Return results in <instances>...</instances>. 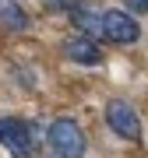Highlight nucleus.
Listing matches in <instances>:
<instances>
[{
    "label": "nucleus",
    "instance_id": "obj_1",
    "mask_svg": "<svg viewBox=\"0 0 148 158\" xmlns=\"http://www.w3.org/2000/svg\"><path fill=\"white\" fill-rule=\"evenodd\" d=\"M50 144H53V151H57L60 158H85V134H81V127L74 123L71 116H57L50 123Z\"/></svg>",
    "mask_w": 148,
    "mask_h": 158
},
{
    "label": "nucleus",
    "instance_id": "obj_2",
    "mask_svg": "<svg viewBox=\"0 0 148 158\" xmlns=\"http://www.w3.org/2000/svg\"><path fill=\"white\" fill-rule=\"evenodd\" d=\"M0 144L14 158H32L35 155V130H32V123H25L18 116H4L0 119Z\"/></svg>",
    "mask_w": 148,
    "mask_h": 158
},
{
    "label": "nucleus",
    "instance_id": "obj_3",
    "mask_svg": "<svg viewBox=\"0 0 148 158\" xmlns=\"http://www.w3.org/2000/svg\"><path fill=\"white\" fill-rule=\"evenodd\" d=\"M106 123L109 130H113L116 137H124V141H141V116L134 113V106L131 102H124V98H113L106 106Z\"/></svg>",
    "mask_w": 148,
    "mask_h": 158
},
{
    "label": "nucleus",
    "instance_id": "obj_4",
    "mask_svg": "<svg viewBox=\"0 0 148 158\" xmlns=\"http://www.w3.org/2000/svg\"><path fill=\"white\" fill-rule=\"evenodd\" d=\"M102 28H106V39L116 42V46H134L141 42V25L134 21V14L127 11H102Z\"/></svg>",
    "mask_w": 148,
    "mask_h": 158
},
{
    "label": "nucleus",
    "instance_id": "obj_5",
    "mask_svg": "<svg viewBox=\"0 0 148 158\" xmlns=\"http://www.w3.org/2000/svg\"><path fill=\"white\" fill-rule=\"evenodd\" d=\"M63 56L71 63H81V67H99V63L106 60L92 35H71V39L63 42Z\"/></svg>",
    "mask_w": 148,
    "mask_h": 158
},
{
    "label": "nucleus",
    "instance_id": "obj_6",
    "mask_svg": "<svg viewBox=\"0 0 148 158\" xmlns=\"http://www.w3.org/2000/svg\"><path fill=\"white\" fill-rule=\"evenodd\" d=\"M71 21H74V28H78V32L92 35V39H106L102 11H99V7H92V4H78V7L71 11Z\"/></svg>",
    "mask_w": 148,
    "mask_h": 158
},
{
    "label": "nucleus",
    "instance_id": "obj_7",
    "mask_svg": "<svg viewBox=\"0 0 148 158\" xmlns=\"http://www.w3.org/2000/svg\"><path fill=\"white\" fill-rule=\"evenodd\" d=\"M0 18H4L7 32H25L32 25V18L25 14V7L18 4V0H0Z\"/></svg>",
    "mask_w": 148,
    "mask_h": 158
},
{
    "label": "nucleus",
    "instance_id": "obj_8",
    "mask_svg": "<svg viewBox=\"0 0 148 158\" xmlns=\"http://www.w3.org/2000/svg\"><path fill=\"white\" fill-rule=\"evenodd\" d=\"M46 7H50V11H57V14H71L74 7L81 4V0H42Z\"/></svg>",
    "mask_w": 148,
    "mask_h": 158
},
{
    "label": "nucleus",
    "instance_id": "obj_9",
    "mask_svg": "<svg viewBox=\"0 0 148 158\" xmlns=\"http://www.w3.org/2000/svg\"><path fill=\"white\" fill-rule=\"evenodd\" d=\"M124 4H127V11H137V14L148 11V0H124Z\"/></svg>",
    "mask_w": 148,
    "mask_h": 158
},
{
    "label": "nucleus",
    "instance_id": "obj_10",
    "mask_svg": "<svg viewBox=\"0 0 148 158\" xmlns=\"http://www.w3.org/2000/svg\"><path fill=\"white\" fill-rule=\"evenodd\" d=\"M50 158H60V155H57V151H53V155H50Z\"/></svg>",
    "mask_w": 148,
    "mask_h": 158
}]
</instances>
